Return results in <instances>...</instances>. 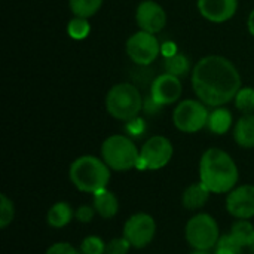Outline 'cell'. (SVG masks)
Listing matches in <instances>:
<instances>
[{
  "instance_id": "cell-10",
  "label": "cell",
  "mask_w": 254,
  "mask_h": 254,
  "mask_svg": "<svg viewBox=\"0 0 254 254\" xmlns=\"http://www.w3.org/2000/svg\"><path fill=\"white\" fill-rule=\"evenodd\" d=\"M125 51L132 63L138 65H149L158 58L161 45L155 34L138 30L127 40Z\"/></svg>"
},
{
  "instance_id": "cell-14",
  "label": "cell",
  "mask_w": 254,
  "mask_h": 254,
  "mask_svg": "<svg viewBox=\"0 0 254 254\" xmlns=\"http://www.w3.org/2000/svg\"><path fill=\"white\" fill-rule=\"evenodd\" d=\"M196 6L207 21L220 24L229 21L237 13L238 0H198Z\"/></svg>"
},
{
  "instance_id": "cell-15",
  "label": "cell",
  "mask_w": 254,
  "mask_h": 254,
  "mask_svg": "<svg viewBox=\"0 0 254 254\" xmlns=\"http://www.w3.org/2000/svg\"><path fill=\"white\" fill-rule=\"evenodd\" d=\"M210 193L211 192L208 190V188L202 182L192 183L190 186H188L185 189V192L182 195V204L186 210L196 211L208 202Z\"/></svg>"
},
{
  "instance_id": "cell-16",
  "label": "cell",
  "mask_w": 254,
  "mask_h": 254,
  "mask_svg": "<svg viewBox=\"0 0 254 254\" xmlns=\"http://www.w3.org/2000/svg\"><path fill=\"white\" fill-rule=\"evenodd\" d=\"M92 205H94L97 214L106 220L113 219L119 213V201H118L116 195L112 190H109L107 188L94 193Z\"/></svg>"
},
{
  "instance_id": "cell-26",
  "label": "cell",
  "mask_w": 254,
  "mask_h": 254,
  "mask_svg": "<svg viewBox=\"0 0 254 254\" xmlns=\"http://www.w3.org/2000/svg\"><path fill=\"white\" fill-rule=\"evenodd\" d=\"M243 247L238 246L232 237L228 234V235H223L220 237L217 246L214 247V254H243Z\"/></svg>"
},
{
  "instance_id": "cell-11",
  "label": "cell",
  "mask_w": 254,
  "mask_h": 254,
  "mask_svg": "<svg viewBox=\"0 0 254 254\" xmlns=\"http://www.w3.org/2000/svg\"><path fill=\"white\" fill-rule=\"evenodd\" d=\"M226 210L237 220H250L254 217V185L234 188L226 196Z\"/></svg>"
},
{
  "instance_id": "cell-29",
  "label": "cell",
  "mask_w": 254,
  "mask_h": 254,
  "mask_svg": "<svg viewBox=\"0 0 254 254\" xmlns=\"http://www.w3.org/2000/svg\"><path fill=\"white\" fill-rule=\"evenodd\" d=\"M45 254H82L80 250H77L74 246H71L70 243L61 241V243H55L52 244Z\"/></svg>"
},
{
  "instance_id": "cell-25",
  "label": "cell",
  "mask_w": 254,
  "mask_h": 254,
  "mask_svg": "<svg viewBox=\"0 0 254 254\" xmlns=\"http://www.w3.org/2000/svg\"><path fill=\"white\" fill-rule=\"evenodd\" d=\"M106 243L95 235L86 237L80 244V253L82 254H104L106 253Z\"/></svg>"
},
{
  "instance_id": "cell-8",
  "label": "cell",
  "mask_w": 254,
  "mask_h": 254,
  "mask_svg": "<svg viewBox=\"0 0 254 254\" xmlns=\"http://www.w3.org/2000/svg\"><path fill=\"white\" fill-rule=\"evenodd\" d=\"M174 149L171 141L164 135H153L144 141L140 149V161L137 168L156 171L167 167L173 158Z\"/></svg>"
},
{
  "instance_id": "cell-24",
  "label": "cell",
  "mask_w": 254,
  "mask_h": 254,
  "mask_svg": "<svg viewBox=\"0 0 254 254\" xmlns=\"http://www.w3.org/2000/svg\"><path fill=\"white\" fill-rule=\"evenodd\" d=\"M15 219V205L7 195H0V228L6 229Z\"/></svg>"
},
{
  "instance_id": "cell-27",
  "label": "cell",
  "mask_w": 254,
  "mask_h": 254,
  "mask_svg": "<svg viewBox=\"0 0 254 254\" xmlns=\"http://www.w3.org/2000/svg\"><path fill=\"white\" fill-rule=\"evenodd\" d=\"M237 107L246 113H250L254 110V89L250 88H241L240 92L235 97Z\"/></svg>"
},
{
  "instance_id": "cell-32",
  "label": "cell",
  "mask_w": 254,
  "mask_h": 254,
  "mask_svg": "<svg viewBox=\"0 0 254 254\" xmlns=\"http://www.w3.org/2000/svg\"><path fill=\"white\" fill-rule=\"evenodd\" d=\"M190 254H213V253H210V252H201V250H193Z\"/></svg>"
},
{
  "instance_id": "cell-5",
  "label": "cell",
  "mask_w": 254,
  "mask_h": 254,
  "mask_svg": "<svg viewBox=\"0 0 254 254\" xmlns=\"http://www.w3.org/2000/svg\"><path fill=\"white\" fill-rule=\"evenodd\" d=\"M101 159L113 171H129L138 165L140 149L129 137L115 134L103 141Z\"/></svg>"
},
{
  "instance_id": "cell-6",
  "label": "cell",
  "mask_w": 254,
  "mask_h": 254,
  "mask_svg": "<svg viewBox=\"0 0 254 254\" xmlns=\"http://www.w3.org/2000/svg\"><path fill=\"white\" fill-rule=\"evenodd\" d=\"M185 238L193 250L210 252L220 240L219 223L208 213H198L186 223Z\"/></svg>"
},
{
  "instance_id": "cell-18",
  "label": "cell",
  "mask_w": 254,
  "mask_h": 254,
  "mask_svg": "<svg viewBox=\"0 0 254 254\" xmlns=\"http://www.w3.org/2000/svg\"><path fill=\"white\" fill-rule=\"evenodd\" d=\"M73 217H74V211L71 205L65 201H60V202H55L49 208L46 222L51 228L61 229V228H65L73 220Z\"/></svg>"
},
{
  "instance_id": "cell-4",
  "label": "cell",
  "mask_w": 254,
  "mask_h": 254,
  "mask_svg": "<svg viewBox=\"0 0 254 254\" xmlns=\"http://www.w3.org/2000/svg\"><path fill=\"white\" fill-rule=\"evenodd\" d=\"M144 107L140 91L131 83H116L106 95V110L118 121H132Z\"/></svg>"
},
{
  "instance_id": "cell-1",
  "label": "cell",
  "mask_w": 254,
  "mask_h": 254,
  "mask_svg": "<svg viewBox=\"0 0 254 254\" xmlns=\"http://www.w3.org/2000/svg\"><path fill=\"white\" fill-rule=\"evenodd\" d=\"M192 88L199 101L216 109L237 97L241 89V76L231 60L220 55H208L195 64Z\"/></svg>"
},
{
  "instance_id": "cell-31",
  "label": "cell",
  "mask_w": 254,
  "mask_h": 254,
  "mask_svg": "<svg viewBox=\"0 0 254 254\" xmlns=\"http://www.w3.org/2000/svg\"><path fill=\"white\" fill-rule=\"evenodd\" d=\"M247 27H249V31L250 34L254 37V9L250 12V16H249V21H247Z\"/></svg>"
},
{
  "instance_id": "cell-7",
  "label": "cell",
  "mask_w": 254,
  "mask_h": 254,
  "mask_svg": "<svg viewBox=\"0 0 254 254\" xmlns=\"http://www.w3.org/2000/svg\"><path fill=\"white\" fill-rule=\"evenodd\" d=\"M210 112L199 100H185L173 112L174 127L185 134H195L207 127Z\"/></svg>"
},
{
  "instance_id": "cell-21",
  "label": "cell",
  "mask_w": 254,
  "mask_h": 254,
  "mask_svg": "<svg viewBox=\"0 0 254 254\" xmlns=\"http://www.w3.org/2000/svg\"><path fill=\"white\" fill-rule=\"evenodd\" d=\"M165 73H170L177 77L186 76L190 70L189 58L182 52H176L170 57H165Z\"/></svg>"
},
{
  "instance_id": "cell-17",
  "label": "cell",
  "mask_w": 254,
  "mask_h": 254,
  "mask_svg": "<svg viewBox=\"0 0 254 254\" xmlns=\"http://www.w3.org/2000/svg\"><path fill=\"white\" fill-rule=\"evenodd\" d=\"M234 140L243 149L254 147V115L246 113L238 119L234 128Z\"/></svg>"
},
{
  "instance_id": "cell-30",
  "label": "cell",
  "mask_w": 254,
  "mask_h": 254,
  "mask_svg": "<svg viewBox=\"0 0 254 254\" xmlns=\"http://www.w3.org/2000/svg\"><path fill=\"white\" fill-rule=\"evenodd\" d=\"M95 214H97V211H95L94 205H86V204L85 205H80L74 211V217L80 223H91Z\"/></svg>"
},
{
  "instance_id": "cell-22",
  "label": "cell",
  "mask_w": 254,
  "mask_h": 254,
  "mask_svg": "<svg viewBox=\"0 0 254 254\" xmlns=\"http://www.w3.org/2000/svg\"><path fill=\"white\" fill-rule=\"evenodd\" d=\"M103 4V0H68L70 10L74 16L91 18L94 16Z\"/></svg>"
},
{
  "instance_id": "cell-9",
  "label": "cell",
  "mask_w": 254,
  "mask_h": 254,
  "mask_svg": "<svg viewBox=\"0 0 254 254\" xmlns=\"http://www.w3.org/2000/svg\"><path fill=\"white\" fill-rule=\"evenodd\" d=\"M156 235V222L147 213L132 214L124 225V235L132 249H146Z\"/></svg>"
},
{
  "instance_id": "cell-3",
  "label": "cell",
  "mask_w": 254,
  "mask_h": 254,
  "mask_svg": "<svg viewBox=\"0 0 254 254\" xmlns=\"http://www.w3.org/2000/svg\"><path fill=\"white\" fill-rule=\"evenodd\" d=\"M112 170L109 165L92 155H83L76 158L68 170V177L73 186L83 193H97L107 188Z\"/></svg>"
},
{
  "instance_id": "cell-2",
  "label": "cell",
  "mask_w": 254,
  "mask_h": 254,
  "mask_svg": "<svg viewBox=\"0 0 254 254\" xmlns=\"http://www.w3.org/2000/svg\"><path fill=\"white\" fill-rule=\"evenodd\" d=\"M240 171L232 156L219 149L205 150L199 159V182H202L211 193H229L237 188Z\"/></svg>"
},
{
  "instance_id": "cell-23",
  "label": "cell",
  "mask_w": 254,
  "mask_h": 254,
  "mask_svg": "<svg viewBox=\"0 0 254 254\" xmlns=\"http://www.w3.org/2000/svg\"><path fill=\"white\" fill-rule=\"evenodd\" d=\"M89 31H91V25L88 22V18L74 16L67 24V33L74 40H83V39H86L88 34H89Z\"/></svg>"
},
{
  "instance_id": "cell-20",
  "label": "cell",
  "mask_w": 254,
  "mask_h": 254,
  "mask_svg": "<svg viewBox=\"0 0 254 254\" xmlns=\"http://www.w3.org/2000/svg\"><path fill=\"white\" fill-rule=\"evenodd\" d=\"M232 125V115L228 109L225 107H216L214 112L210 113L208 124L207 127L210 128L211 132L214 134H225L229 131Z\"/></svg>"
},
{
  "instance_id": "cell-28",
  "label": "cell",
  "mask_w": 254,
  "mask_h": 254,
  "mask_svg": "<svg viewBox=\"0 0 254 254\" xmlns=\"http://www.w3.org/2000/svg\"><path fill=\"white\" fill-rule=\"evenodd\" d=\"M131 244L125 237L121 238H113L107 243L106 246V253L104 254H128L131 250Z\"/></svg>"
},
{
  "instance_id": "cell-12",
  "label": "cell",
  "mask_w": 254,
  "mask_h": 254,
  "mask_svg": "<svg viewBox=\"0 0 254 254\" xmlns=\"http://www.w3.org/2000/svg\"><path fill=\"white\" fill-rule=\"evenodd\" d=\"M135 21L140 30L156 34L164 30L167 24V13L164 7L155 0H143L137 6Z\"/></svg>"
},
{
  "instance_id": "cell-13",
  "label": "cell",
  "mask_w": 254,
  "mask_h": 254,
  "mask_svg": "<svg viewBox=\"0 0 254 254\" xmlns=\"http://www.w3.org/2000/svg\"><path fill=\"white\" fill-rule=\"evenodd\" d=\"M182 82L180 77L173 76L170 73H164L159 74L150 86V98L162 106H168V104H174L180 95H182Z\"/></svg>"
},
{
  "instance_id": "cell-19",
  "label": "cell",
  "mask_w": 254,
  "mask_h": 254,
  "mask_svg": "<svg viewBox=\"0 0 254 254\" xmlns=\"http://www.w3.org/2000/svg\"><path fill=\"white\" fill-rule=\"evenodd\" d=\"M229 235L243 249L254 246V226L250 220H235Z\"/></svg>"
}]
</instances>
